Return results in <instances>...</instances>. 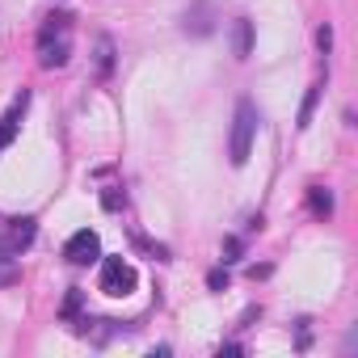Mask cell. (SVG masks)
Here are the masks:
<instances>
[{
	"instance_id": "3",
	"label": "cell",
	"mask_w": 358,
	"mask_h": 358,
	"mask_svg": "<svg viewBox=\"0 0 358 358\" xmlns=\"http://www.w3.org/2000/svg\"><path fill=\"white\" fill-rule=\"evenodd\" d=\"M135 282H139V274H135L131 262H122V257H106V262H101V278H97V287H101L106 295L122 299V295L135 291Z\"/></svg>"
},
{
	"instance_id": "11",
	"label": "cell",
	"mask_w": 358,
	"mask_h": 358,
	"mask_svg": "<svg viewBox=\"0 0 358 358\" xmlns=\"http://www.w3.org/2000/svg\"><path fill=\"white\" fill-rule=\"evenodd\" d=\"M320 89H324V85H312V89H308V97H303V106H299V131L312 122V110H316V101H320Z\"/></svg>"
},
{
	"instance_id": "13",
	"label": "cell",
	"mask_w": 358,
	"mask_h": 358,
	"mask_svg": "<svg viewBox=\"0 0 358 358\" xmlns=\"http://www.w3.org/2000/svg\"><path fill=\"white\" fill-rule=\"evenodd\" d=\"M207 287H211V291H224V287H228V270H211V274H207Z\"/></svg>"
},
{
	"instance_id": "7",
	"label": "cell",
	"mask_w": 358,
	"mask_h": 358,
	"mask_svg": "<svg viewBox=\"0 0 358 358\" xmlns=\"http://www.w3.org/2000/svg\"><path fill=\"white\" fill-rule=\"evenodd\" d=\"M182 30H186V34H194V38H203V34H211V30H215V22H211V5H207V0H194V9L186 13Z\"/></svg>"
},
{
	"instance_id": "15",
	"label": "cell",
	"mask_w": 358,
	"mask_h": 358,
	"mask_svg": "<svg viewBox=\"0 0 358 358\" xmlns=\"http://www.w3.org/2000/svg\"><path fill=\"white\" fill-rule=\"evenodd\" d=\"M224 253H228L224 262H236V257H241V241H236V236H232V241H224Z\"/></svg>"
},
{
	"instance_id": "14",
	"label": "cell",
	"mask_w": 358,
	"mask_h": 358,
	"mask_svg": "<svg viewBox=\"0 0 358 358\" xmlns=\"http://www.w3.org/2000/svg\"><path fill=\"white\" fill-rule=\"evenodd\" d=\"M316 43H320V51L329 55V47H333V30H329V26H320V30H316Z\"/></svg>"
},
{
	"instance_id": "10",
	"label": "cell",
	"mask_w": 358,
	"mask_h": 358,
	"mask_svg": "<svg viewBox=\"0 0 358 358\" xmlns=\"http://www.w3.org/2000/svg\"><path fill=\"white\" fill-rule=\"evenodd\" d=\"M17 278H22V270H17L13 253H5V249H0V287H13Z\"/></svg>"
},
{
	"instance_id": "4",
	"label": "cell",
	"mask_w": 358,
	"mask_h": 358,
	"mask_svg": "<svg viewBox=\"0 0 358 358\" xmlns=\"http://www.w3.org/2000/svg\"><path fill=\"white\" fill-rule=\"evenodd\" d=\"M64 257H68L72 266H89V262H97V257H101V241H97V232H93V228H80V232L64 245Z\"/></svg>"
},
{
	"instance_id": "9",
	"label": "cell",
	"mask_w": 358,
	"mask_h": 358,
	"mask_svg": "<svg viewBox=\"0 0 358 358\" xmlns=\"http://www.w3.org/2000/svg\"><path fill=\"white\" fill-rule=\"evenodd\" d=\"M308 207L316 220H324V215H333V194L324 186H308Z\"/></svg>"
},
{
	"instance_id": "16",
	"label": "cell",
	"mask_w": 358,
	"mask_h": 358,
	"mask_svg": "<svg viewBox=\"0 0 358 358\" xmlns=\"http://www.w3.org/2000/svg\"><path fill=\"white\" fill-rule=\"evenodd\" d=\"M76 308H80V295H68V303H64V316H72Z\"/></svg>"
},
{
	"instance_id": "2",
	"label": "cell",
	"mask_w": 358,
	"mask_h": 358,
	"mask_svg": "<svg viewBox=\"0 0 358 358\" xmlns=\"http://www.w3.org/2000/svg\"><path fill=\"white\" fill-rule=\"evenodd\" d=\"M253 139H257V106L249 97L236 101V114H232V135H228V156L232 164H245L249 152H253Z\"/></svg>"
},
{
	"instance_id": "8",
	"label": "cell",
	"mask_w": 358,
	"mask_h": 358,
	"mask_svg": "<svg viewBox=\"0 0 358 358\" xmlns=\"http://www.w3.org/2000/svg\"><path fill=\"white\" fill-rule=\"evenodd\" d=\"M232 51H236V59H249V51H253V22H232Z\"/></svg>"
},
{
	"instance_id": "1",
	"label": "cell",
	"mask_w": 358,
	"mask_h": 358,
	"mask_svg": "<svg viewBox=\"0 0 358 358\" xmlns=\"http://www.w3.org/2000/svg\"><path fill=\"white\" fill-rule=\"evenodd\" d=\"M68 55H72V17L51 13L47 26L38 30V64L43 68H64Z\"/></svg>"
},
{
	"instance_id": "6",
	"label": "cell",
	"mask_w": 358,
	"mask_h": 358,
	"mask_svg": "<svg viewBox=\"0 0 358 358\" xmlns=\"http://www.w3.org/2000/svg\"><path fill=\"white\" fill-rule=\"evenodd\" d=\"M26 106H30V93L22 89V97L5 110V118H0V152H5L13 139H17V131H22V118H26Z\"/></svg>"
},
{
	"instance_id": "12",
	"label": "cell",
	"mask_w": 358,
	"mask_h": 358,
	"mask_svg": "<svg viewBox=\"0 0 358 358\" xmlns=\"http://www.w3.org/2000/svg\"><path fill=\"white\" fill-rule=\"evenodd\" d=\"M110 68H114V43L110 38H97V72L106 76Z\"/></svg>"
},
{
	"instance_id": "5",
	"label": "cell",
	"mask_w": 358,
	"mask_h": 358,
	"mask_svg": "<svg viewBox=\"0 0 358 358\" xmlns=\"http://www.w3.org/2000/svg\"><path fill=\"white\" fill-rule=\"evenodd\" d=\"M34 232H38V224L30 220V215H17V220H9V228H5V253H22V249H30V241H34Z\"/></svg>"
}]
</instances>
